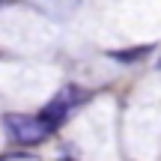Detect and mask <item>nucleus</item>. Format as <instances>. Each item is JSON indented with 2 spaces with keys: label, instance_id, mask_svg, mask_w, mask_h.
<instances>
[{
  "label": "nucleus",
  "instance_id": "obj_2",
  "mask_svg": "<svg viewBox=\"0 0 161 161\" xmlns=\"http://www.w3.org/2000/svg\"><path fill=\"white\" fill-rule=\"evenodd\" d=\"M84 98H86V96H84V90H78V86H66V90H60L57 96H54L51 102L42 108L39 119L54 131V128H60L66 119H69V114L78 108L80 102H84Z\"/></svg>",
  "mask_w": 161,
  "mask_h": 161
},
{
  "label": "nucleus",
  "instance_id": "obj_1",
  "mask_svg": "<svg viewBox=\"0 0 161 161\" xmlns=\"http://www.w3.org/2000/svg\"><path fill=\"white\" fill-rule=\"evenodd\" d=\"M3 128L15 143H24V146H33V143H42L48 140L51 128L39 119V114L30 116V114H6L3 116Z\"/></svg>",
  "mask_w": 161,
  "mask_h": 161
}]
</instances>
